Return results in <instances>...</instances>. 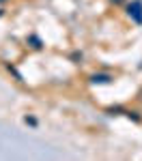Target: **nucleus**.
Segmentation results:
<instances>
[{
	"label": "nucleus",
	"instance_id": "7ed1b4c3",
	"mask_svg": "<svg viewBox=\"0 0 142 161\" xmlns=\"http://www.w3.org/2000/svg\"><path fill=\"white\" fill-rule=\"evenodd\" d=\"M24 120H26V125H30V127H37V118H35V116H26Z\"/></svg>",
	"mask_w": 142,
	"mask_h": 161
},
{
	"label": "nucleus",
	"instance_id": "f257e3e1",
	"mask_svg": "<svg viewBox=\"0 0 142 161\" xmlns=\"http://www.w3.org/2000/svg\"><path fill=\"white\" fill-rule=\"evenodd\" d=\"M127 15L131 17V22L142 24V0H131L127 4Z\"/></svg>",
	"mask_w": 142,
	"mask_h": 161
},
{
	"label": "nucleus",
	"instance_id": "20e7f679",
	"mask_svg": "<svg viewBox=\"0 0 142 161\" xmlns=\"http://www.w3.org/2000/svg\"><path fill=\"white\" fill-rule=\"evenodd\" d=\"M110 2H114V4H121V2H123V0H110Z\"/></svg>",
	"mask_w": 142,
	"mask_h": 161
},
{
	"label": "nucleus",
	"instance_id": "39448f33",
	"mask_svg": "<svg viewBox=\"0 0 142 161\" xmlns=\"http://www.w3.org/2000/svg\"><path fill=\"white\" fill-rule=\"evenodd\" d=\"M0 2H4V0H0Z\"/></svg>",
	"mask_w": 142,
	"mask_h": 161
},
{
	"label": "nucleus",
	"instance_id": "f03ea898",
	"mask_svg": "<svg viewBox=\"0 0 142 161\" xmlns=\"http://www.w3.org/2000/svg\"><path fill=\"white\" fill-rule=\"evenodd\" d=\"M90 82H93V84H110V82H112V75H108V73H93V75H90Z\"/></svg>",
	"mask_w": 142,
	"mask_h": 161
}]
</instances>
